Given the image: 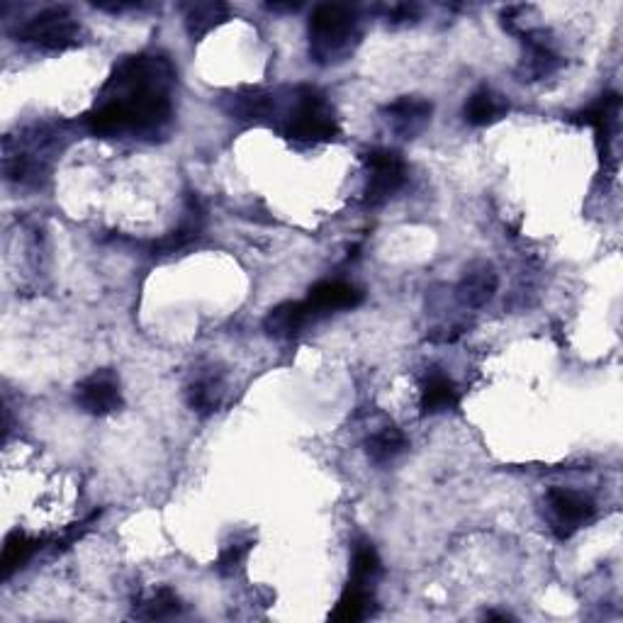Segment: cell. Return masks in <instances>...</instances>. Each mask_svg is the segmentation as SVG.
Here are the masks:
<instances>
[{
  "label": "cell",
  "instance_id": "6da1fadb",
  "mask_svg": "<svg viewBox=\"0 0 623 623\" xmlns=\"http://www.w3.org/2000/svg\"><path fill=\"white\" fill-rule=\"evenodd\" d=\"M173 83L176 71L166 56H127L115 66L95 108L83 117V125L103 137L129 134L156 139L171 125Z\"/></svg>",
  "mask_w": 623,
  "mask_h": 623
},
{
  "label": "cell",
  "instance_id": "7a4b0ae2",
  "mask_svg": "<svg viewBox=\"0 0 623 623\" xmlns=\"http://www.w3.org/2000/svg\"><path fill=\"white\" fill-rule=\"evenodd\" d=\"M358 39H361L358 15L349 5L324 3L312 10L310 56L319 66L341 64L349 59Z\"/></svg>",
  "mask_w": 623,
  "mask_h": 623
},
{
  "label": "cell",
  "instance_id": "3957f363",
  "mask_svg": "<svg viewBox=\"0 0 623 623\" xmlns=\"http://www.w3.org/2000/svg\"><path fill=\"white\" fill-rule=\"evenodd\" d=\"M339 134L334 110L322 93L312 86H300L295 91V103L285 117V137L295 142L317 144L329 142Z\"/></svg>",
  "mask_w": 623,
  "mask_h": 623
},
{
  "label": "cell",
  "instance_id": "277c9868",
  "mask_svg": "<svg viewBox=\"0 0 623 623\" xmlns=\"http://www.w3.org/2000/svg\"><path fill=\"white\" fill-rule=\"evenodd\" d=\"M81 35V27L74 20V15L66 8H47L27 20L18 30V39L27 44L49 49V52H61V49L74 47Z\"/></svg>",
  "mask_w": 623,
  "mask_h": 623
},
{
  "label": "cell",
  "instance_id": "5b68a950",
  "mask_svg": "<svg viewBox=\"0 0 623 623\" xmlns=\"http://www.w3.org/2000/svg\"><path fill=\"white\" fill-rule=\"evenodd\" d=\"M548 514H550V529L560 541L570 538L572 533L580 531L582 526L594 519V502L580 492L568 490V487H550L546 495Z\"/></svg>",
  "mask_w": 623,
  "mask_h": 623
},
{
  "label": "cell",
  "instance_id": "8992f818",
  "mask_svg": "<svg viewBox=\"0 0 623 623\" xmlns=\"http://www.w3.org/2000/svg\"><path fill=\"white\" fill-rule=\"evenodd\" d=\"M366 164L370 173L366 185V205H383L404 185L407 166H404L402 156L392 149L368 151Z\"/></svg>",
  "mask_w": 623,
  "mask_h": 623
},
{
  "label": "cell",
  "instance_id": "52a82bcc",
  "mask_svg": "<svg viewBox=\"0 0 623 623\" xmlns=\"http://www.w3.org/2000/svg\"><path fill=\"white\" fill-rule=\"evenodd\" d=\"M76 402L83 412L93 414V417H105V414L117 412L122 407L120 383L110 370H98V373L88 375L83 383H78Z\"/></svg>",
  "mask_w": 623,
  "mask_h": 623
},
{
  "label": "cell",
  "instance_id": "ba28073f",
  "mask_svg": "<svg viewBox=\"0 0 623 623\" xmlns=\"http://www.w3.org/2000/svg\"><path fill=\"white\" fill-rule=\"evenodd\" d=\"M431 110L434 108H431L429 100L417 98V95H404V98H397L395 103L385 105L383 115L400 137L414 139L429 125Z\"/></svg>",
  "mask_w": 623,
  "mask_h": 623
},
{
  "label": "cell",
  "instance_id": "9c48e42d",
  "mask_svg": "<svg viewBox=\"0 0 623 623\" xmlns=\"http://www.w3.org/2000/svg\"><path fill=\"white\" fill-rule=\"evenodd\" d=\"M363 302V293L344 280H322L310 290L305 305L310 307L312 317L336 310H353Z\"/></svg>",
  "mask_w": 623,
  "mask_h": 623
},
{
  "label": "cell",
  "instance_id": "30bf717a",
  "mask_svg": "<svg viewBox=\"0 0 623 623\" xmlns=\"http://www.w3.org/2000/svg\"><path fill=\"white\" fill-rule=\"evenodd\" d=\"M619 110H621V98L616 93H606L597 100L594 105H589L587 110H582L580 120L585 125L594 127L599 139V147H602V156L609 159L611 156V139H614L616 132V122H619Z\"/></svg>",
  "mask_w": 623,
  "mask_h": 623
},
{
  "label": "cell",
  "instance_id": "8fae6325",
  "mask_svg": "<svg viewBox=\"0 0 623 623\" xmlns=\"http://www.w3.org/2000/svg\"><path fill=\"white\" fill-rule=\"evenodd\" d=\"M458 402L460 392L456 383L446 373H441L439 368H431L422 380V400H419L422 414L446 412V409L458 407Z\"/></svg>",
  "mask_w": 623,
  "mask_h": 623
},
{
  "label": "cell",
  "instance_id": "7c38bea8",
  "mask_svg": "<svg viewBox=\"0 0 623 623\" xmlns=\"http://www.w3.org/2000/svg\"><path fill=\"white\" fill-rule=\"evenodd\" d=\"M310 319H312V312H310V307L305 305V302L288 300V302H280V305H275L273 310L266 314V319H263V327H266V331L271 336H278V339H288V336H295L297 331L305 327Z\"/></svg>",
  "mask_w": 623,
  "mask_h": 623
},
{
  "label": "cell",
  "instance_id": "4fadbf2b",
  "mask_svg": "<svg viewBox=\"0 0 623 623\" xmlns=\"http://www.w3.org/2000/svg\"><path fill=\"white\" fill-rule=\"evenodd\" d=\"M507 110L509 103L502 95L490 91V88H477L465 103V122L473 127H485L497 122Z\"/></svg>",
  "mask_w": 623,
  "mask_h": 623
},
{
  "label": "cell",
  "instance_id": "5bb4252c",
  "mask_svg": "<svg viewBox=\"0 0 623 623\" xmlns=\"http://www.w3.org/2000/svg\"><path fill=\"white\" fill-rule=\"evenodd\" d=\"M183 13L185 30H188V35L193 39L205 37L207 32H212L217 25H222L229 18V8L224 3H217V0H210V3H188L183 5Z\"/></svg>",
  "mask_w": 623,
  "mask_h": 623
},
{
  "label": "cell",
  "instance_id": "9a60e30c",
  "mask_svg": "<svg viewBox=\"0 0 623 623\" xmlns=\"http://www.w3.org/2000/svg\"><path fill=\"white\" fill-rule=\"evenodd\" d=\"M499 278L492 268L482 266L477 271L468 273L458 285V297L468 307H485L497 293Z\"/></svg>",
  "mask_w": 623,
  "mask_h": 623
},
{
  "label": "cell",
  "instance_id": "2e32d148",
  "mask_svg": "<svg viewBox=\"0 0 623 623\" xmlns=\"http://www.w3.org/2000/svg\"><path fill=\"white\" fill-rule=\"evenodd\" d=\"M407 446H409L407 436H404L400 429H395V426H385L383 431L370 436L366 443V451L373 463L385 465V463H392L397 456H402V453L407 451Z\"/></svg>",
  "mask_w": 623,
  "mask_h": 623
},
{
  "label": "cell",
  "instance_id": "e0dca14e",
  "mask_svg": "<svg viewBox=\"0 0 623 623\" xmlns=\"http://www.w3.org/2000/svg\"><path fill=\"white\" fill-rule=\"evenodd\" d=\"M370 604H373V599H370V589L349 582V587H346L344 594H341L336 609L331 611V621L351 623V621L366 619V616L370 614Z\"/></svg>",
  "mask_w": 623,
  "mask_h": 623
},
{
  "label": "cell",
  "instance_id": "ac0fdd59",
  "mask_svg": "<svg viewBox=\"0 0 623 623\" xmlns=\"http://www.w3.org/2000/svg\"><path fill=\"white\" fill-rule=\"evenodd\" d=\"M526 44H529V59L524 61V74L531 76V81L546 78L560 69L563 61L543 39H533V35H526Z\"/></svg>",
  "mask_w": 623,
  "mask_h": 623
},
{
  "label": "cell",
  "instance_id": "d6986e66",
  "mask_svg": "<svg viewBox=\"0 0 623 623\" xmlns=\"http://www.w3.org/2000/svg\"><path fill=\"white\" fill-rule=\"evenodd\" d=\"M200 227H202V212H200L198 202L193 200L190 202V210L185 212L181 227L173 229L166 239H161L159 244H156V251H159V254H171V251L183 249V246H188L190 241L198 239Z\"/></svg>",
  "mask_w": 623,
  "mask_h": 623
},
{
  "label": "cell",
  "instance_id": "ffe728a7",
  "mask_svg": "<svg viewBox=\"0 0 623 623\" xmlns=\"http://www.w3.org/2000/svg\"><path fill=\"white\" fill-rule=\"evenodd\" d=\"M185 400L193 412H198L200 417L217 412L222 404V383L215 378H200L185 392Z\"/></svg>",
  "mask_w": 623,
  "mask_h": 623
},
{
  "label": "cell",
  "instance_id": "44dd1931",
  "mask_svg": "<svg viewBox=\"0 0 623 623\" xmlns=\"http://www.w3.org/2000/svg\"><path fill=\"white\" fill-rule=\"evenodd\" d=\"M380 570H383V563H380L378 550L373 548V543L361 541L353 550V563H351V582L353 585L370 587L375 580H378Z\"/></svg>",
  "mask_w": 623,
  "mask_h": 623
},
{
  "label": "cell",
  "instance_id": "7402d4cb",
  "mask_svg": "<svg viewBox=\"0 0 623 623\" xmlns=\"http://www.w3.org/2000/svg\"><path fill=\"white\" fill-rule=\"evenodd\" d=\"M39 543L35 541V538H30L27 533L22 531H13L8 538H5V546H3V560H0V565H3V577L8 580L10 575H13L15 570H20L22 565L27 563V560L32 558V553H35Z\"/></svg>",
  "mask_w": 623,
  "mask_h": 623
},
{
  "label": "cell",
  "instance_id": "603a6c76",
  "mask_svg": "<svg viewBox=\"0 0 623 623\" xmlns=\"http://www.w3.org/2000/svg\"><path fill=\"white\" fill-rule=\"evenodd\" d=\"M178 611H181V599L176 597V592L168 587H159L151 597L139 602L137 609H134V616H137V619L156 621V619H171Z\"/></svg>",
  "mask_w": 623,
  "mask_h": 623
},
{
  "label": "cell",
  "instance_id": "cb8c5ba5",
  "mask_svg": "<svg viewBox=\"0 0 623 623\" xmlns=\"http://www.w3.org/2000/svg\"><path fill=\"white\" fill-rule=\"evenodd\" d=\"M251 548H254V538L251 536L232 538V541L220 550V558H217L215 570L220 572L222 577H234L241 570V565H244L246 555L251 553Z\"/></svg>",
  "mask_w": 623,
  "mask_h": 623
},
{
  "label": "cell",
  "instance_id": "d4e9b609",
  "mask_svg": "<svg viewBox=\"0 0 623 623\" xmlns=\"http://www.w3.org/2000/svg\"><path fill=\"white\" fill-rule=\"evenodd\" d=\"M268 8H271V10H290V13H293V10L300 8V5H297V3H295V5H278V3H271V5H268Z\"/></svg>",
  "mask_w": 623,
  "mask_h": 623
}]
</instances>
